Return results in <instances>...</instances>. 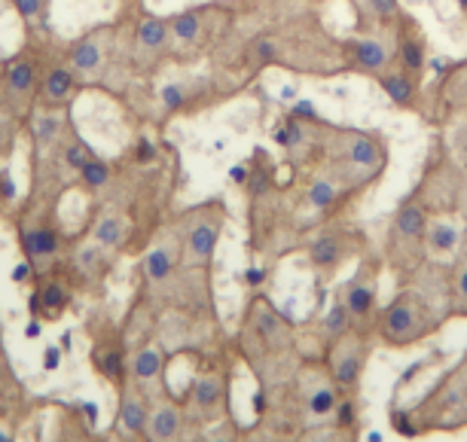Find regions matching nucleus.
I'll use <instances>...</instances> for the list:
<instances>
[{"instance_id":"nucleus-1","label":"nucleus","mask_w":467,"mask_h":442,"mask_svg":"<svg viewBox=\"0 0 467 442\" xmlns=\"http://www.w3.org/2000/svg\"><path fill=\"white\" fill-rule=\"evenodd\" d=\"M412 329H416V308H412V302L403 296L397 299L394 305L385 311V320H382V336L388 339V342L394 345H403V339L412 336Z\"/></svg>"},{"instance_id":"nucleus-2","label":"nucleus","mask_w":467,"mask_h":442,"mask_svg":"<svg viewBox=\"0 0 467 442\" xmlns=\"http://www.w3.org/2000/svg\"><path fill=\"white\" fill-rule=\"evenodd\" d=\"M348 55L354 58V64L366 73H379L385 70V64H388V49H385L382 40H375V37H361V40H348L345 43Z\"/></svg>"},{"instance_id":"nucleus-3","label":"nucleus","mask_w":467,"mask_h":442,"mask_svg":"<svg viewBox=\"0 0 467 442\" xmlns=\"http://www.w3.org/2000/svg\"><path fill=\"white\" fill-rule=\"evenodd\" d=\"M348 159L361 168H379L382 165V150L373 137L366 134H351L348 137Z\"/></svg>"},{"instance_id":"nucleus-4","label":"nucleus","mask_w":467,"mask_h":442,"mask_svg":"<svg viewBox=\"0 0 467 442\" xmlns=\"http://www.w3.org/2000/svg\"><path fill=\"white\" fill-rule=\"evenodd\" d=\"M379 86L385 89V95L400 107H409L412 101H416V82H412L406 73H379Z\"/></svg>"},{"instance_id":"nucleus-5","label":"nucleus","mask_w":467,"mask_h":442,"mask_svg":"<svg viewBox=\"0 0 467 442\" xmlns=\"http://www.w3.org/2000/svg\"><path fill=\"white\" fill-rule=\"evenodd\" d=\"M217 238H220V226L217 223H199L196 229L189 232V253L196 260H208L217 247Z\"/></svg>"},{"instance_id":"nucleus-6","label":"nucleus","mask_w":467,"mask_h":442,"mask_svg":"<svg viewBox=\"0 0 467 442\" xmlns=\"http://www.w3.org/2000/svg\"><path fill=\"white\" fill-rule=\"evenodd\" d=\"M345 305L351 315L357 317H363V315H370L373 305H375V284L370 281H354L351 287H348V296H345Z\"/></svg>"},{"instance_id":"nucleus-7","label":"nucleus","mask_w":467,"mask_h":442,"mask_svg":"<svg viewBox=\"0 0 467 442\" xmlns=\"http://www.w3.org/2000/svg\"><path fill=\"white\" fill-rule=\"evenodd\" d=\"M394 226H397V232L403 238H418L425 232V210L418 205H406L397 210V217H394Z\"/></svg>"},{"instance_id":"nucleus-8","label":"nucleus","mask_w":467,"mask_h":442,"mask_svg":"<svg viewBox=\"0 0 467 442\" xmlns=\"http://www.w3.org/2000/svg\"><path fill=\"white\" fill-rule=\"evenodd\" d=\"M25 247L31 256H49L58 251V238L52 229H31V232H25Z\"/></svg>"},{"instance_id":"nucleus-9","label":"nucleus","mask_w":467,"mask_h":442,"mask_svg":"<svg viewBox=\"0 0 467 442\" xmlns=\"http://www.w3.org/2000/svg\"><path fill=\"white\" fill-rule=\"evenodd\" d=\"M400 61L409 73H421L425 70V46L416 37H403L400 40Z\"/></svg>"},{"instance_id":"nucleus-10","label":"nucleus","mask_w":467,"mask_h":442,"mask_svg":"<svg viewBox=\"0 0 467 442\" xmlns=\"http://www.w3.org/2000/svg\"><path fill=\"white\" fill-rule=\"evenodd\" d=\"M309 260L315 269H330L336 260H339V244L336 238H318L315 244L309 247Z\"/></svg>"},{"instance_id":"nucleus-11","label":"nucleus","mask_w":467,"mask_h":442,"mask_svg":"<svg viewBox=\"0 0 467 442\" xmlns=\"http://www.w3.org/2000/svg\"><path fill=\"white\" fill-rule=\"evenodd\" d=\"M168 37V25L159 22V18H147V22L137 27V40H141L144 49H159Z\"/></svg>"},{"instance_id":"nucleus-12","label":"nucleus","mask_w":467,"mask_h":442,"mask_svg":"<svg viewBox=\"0 0 467 442\" xmlns=\"http://www.w3.org/2000/svg\"><path fill=\"white\" fill-rule=\"evenodd\" d=\"M178 430H180V415H178L174 409L165 406V409H159V412L153 415L150 434H153L156 439H171L174 434H178Z\"/></svg>"},{"instance_id":"nucleus-13","label":"nucleus","mask_w":467,"mask_h":442,"mask_svg":"<svg viewBox=\"0 0 467 442\" xmlns=\"http://www.w3.org/2000/svg\"><path fill=\"white\" fill-rule=\"evenodd\" d=\"M159 372H162V357H159V351H156V348H144V351L135 357V375H137L141 381H150V379H156Z\"/></svg>"},{"instance_id":"nucleus-14","label":"nucleus","mask_w":467,"mask_h":442,"mask_svg":"<svg viewBox=\"0 0 467 442\" xmlns=\"http://www.w3.org/2000/svg\"><path fill=\"white\" fill-rule=\"evenodd\" d=\"M174 269V263H171V256L168 251H153V253H147V260H144V272H147V278L150 281H165L171 274Z\"/></svg>"},{"instance_id":"nucleus-15","label":"nucleus","mask_w":467,"mask_h":442,"mask_svg":"<svg viewBox=\"0 0 467 442\" xmlns=\"http://www.w3.org/2000/svg\"><path fill=\"white\" fill-rule=\"evenodd\" d=\"M199 27H201L199 13H180V15H174V22H171L174 37H178V40H183V43L196 40V37H199Z\"/></svg>"},{"instance_id":"nucleus-16","label":"nucleus","mask_w":467,"mask_h":442,"mask_svg":"<svg viewBox=\"0 0 467 442\" xmlns=\"http://www.w3.org/2000/svg\"><path fill=\"white\" fill-rule=\"evenodd\" d=\"M333 375H336V381L339 384H354L357 381V375H361V357L357 354H345V357H339L336 366H333Z\"/></svg>"},{"instance_id":"nucleus-17","label":"nucleus","mask_w":467,"mask_h":442,"mask_svg":"<svg viewBox=\"0 0 467 442\" xmlns=\"http://www.w3.org/2000/svg\"><path fill=\"white\" fill-rule=\"evenodd\" d=\"M119 421H123V427L128 430V434H141L144 424H147V412H144L141 403L125 400V403H123V415H119Z\"/></svg>"},{"instance_id":"nucleus-18","label":"nucleus","mask_w":467,"mask_h":442,"mask_svg":"<svg viewBox=\"0 0 467 442\" xmlns=\"http://www.w3.org/2000/svg\"><path fill=\"white\" fill-rule=\"evenodd\" d=\"M70 58H73V64H77V70H92V68H98V61H101V49L95 43L86 40V43L73 46Z\"/></svg>"},{"instance_id":"nucleus-19","label":"nucleus","mask_w":467,"mask_h":442,"mask_svg":"<svg viewBox=\"0 0 467 442\" xmlns=\"http://www.w3.org/2000/svg\"><path fill=\"white\" fill-rule=\"evenodd\" d=\"M9 89L13 91H27L34 86V68L27 61H22V64H13V68H9Z\"/></svg>"},{"instance_id":"nucleus-20","label":"nucleus","mask_w":467,"mask_h":442,"mask_svg":"<svg viewBox=\"0 0 467 442\" xmlns=\"http://www.w3.org/2000/svg\"><path fill=\"white\" fill-rule=\"evenodd\" d=\"M455 244H458V232H455V226H449V223H437L434 229H430V247H434V251H452Z\"/></svg>"},{"instance_id":"nucleus-21","label":"nucleus","mask_w":467,"mask_h":442,"mask_svg":"<svg viewBox=\"0 0 467 442\" xmlns=\"http://www.w3.org/2000/svg\"><path fill=\"white\" fill-rule=\"evenodd\" d=\"M192 397H196V403L201 409H211L220 397V381L217 379H201L196 381V391H192Z\"/></svg>"},{"instance_id":"nucleus-22","label":"nucleus","mask_w":467,"mask_h":442,"mask_svg":"<svg viewBox=\"0 0 467 442\" xmlns=\"http://www.w3.org/2000/svg\"><path fill=\"white\" fill-rule=\"evenodd\" d=\"M333 409H336V391L318 388L315 393H311V400H309V412H311V415H330Z\"/></svg>"},{"instance_id":"nucleus-23","label":"nucleus","mask_w":467,"mask_h":442,"mask_svg":"<svg viewBox=\"0 0 467 442\" xmlns=\"http://www.w3.org/2000/svg\"><path fill=\"white\" fill-rule=\"evenodd\" d=\"M95 238H98V244H107V247L119 244V238H123V226H119V220H113V217L101 220L98 229H95Z\"/></svg>"},{"instance_id":"nucleus-24","label":"nucleus","mask_w":467,"mask_h":442,"mask_svg":"<svg viewBox=\"0 0 467 442\" xmlns=\"http://www.w3.org/2000/svg\"><path fill=\"white\" fill-rule=\"evenodd\" d=\"M260 336L266 339V342H275V339H281V333H284V327H281V317L275 315V311H260Z\"/></svg>"},{"instance_id":"nucleus-25","label":"nucleus","mask_w":467,"mask_h":442,"mask_svg":"<svg viewBox=\"0 0 467 442\" xmlns=\"http://www.w3.org/2000/svg\"><path fill=\"white\" fill-rule=\"evenodd\" d=\"M70 91V73L68 70H52L49 77H46V95L49 98H64Z\"/></svg>"},{"instance_id":"nucleus-26","label":"nucleus","mask_w":467,"mask_h":442,"mask_svg":"<svg viewBox=\"0 0 467 442\" xmlns=\"http://www.w3.org/2000/svg\"><path fill=\"white\" fill-rule=\"evenodd\" d=\"M80 174H82V180H86V187H104L107 177H110V171H107L104 162H89V159L80 168Z\"/></svg>"},{"instance_id":"nucleus-27","label":"nucleus","mask_w":467,"mask_h":442,"mask_svg":"<svg viewBox=\"0 0 467 442\" xmlns=\"http://www.w3.org/2000/svg\"><path fill=\"white\" fill-rule=\"evenodd\" d=\"M348 305L345 302H336L333 308H330V315H327V333H333V336H339V333H345L348 329Z\"/></svg>"},{"instance_id":"nucleus-28","label":"nucleus","mask_w":467,"mask_h":442,"mask_svg":"<svg viewBox=\"0 0 467 442\" xmlns=\"http://www.w3.org/2000/svg\"><path fill=\"white\" fill-rule=\"evenodd\" d=\"M309 201L315 208H330L336 201V189H333V183H327V180H320L315 183V187L309 189Z\"/></svg>"},{"instance_id":"nucleus-29","label":"nucleus","mask_w":467,"mask_h":442,"mask_svg":"<svg viewBox=\"0 0 467 442\" xmlns=\"http://www.w3.org/2000/svg\"><path fill=\"white\" fill-rule=\"evenodd\" d=\"M275 55H278V49H275V40H272V37H260V40H254L251 58H254L256 64H269V61H275Z\"/></svg>"},{"instance_id":"nucleus-30","label":"nucleus","mask_w":467,"mask_h":442,"mask_svg":"<svg viewBox=\"0 0 467 442\" xmlns=\"http://www.w3.org/2000/svg\"><path fill=\"white\" fill-rule=\"evenodd\" d=\"M366 4H370V9L382 18V22H391V18H397V13H400L397 0H366Z\"/></svg>"},{"instance_id":"nucleus-31","label":"nucleus","mask_w":467,"mask_h":442,"mask_svg":"<svg viewBox=\"0 0 467 442\" xmlns=\"http://www.w3.org/2000/svg\"><path fill=\"white\" fill-rule=\"evenodd\" d=\"M98 370L107 375V379H116L119 372H123V357H119L116 351H110V354H104L98 360Z\"/></svg>"},{"instance_id":"nucleus-32","label":"nucleus","mask_w":467,"mask_h":442,"mask_svg":"<svg viewBox=\"0 0 467 442\" xmlns=\"http://www.w3.org/2000/svg\"><path fill=\"white\" fill-rule=\"evenodd\" d=\"M40 299H43V305L49 308V311H58L64 305V290L55 287V284H49V287L40 290Z\"/></svg>"},{"instance_id":"nucleus-33","label":"nucleus","mask_w":467,"mask_h":442,"mask_svg":"<svg viewBox=\"0 0 467 442\" xmlns=\"http://www.w3.org/2000/svg\"><path fill=\"white\" fill-rule=\"evenodd\" d=\"M183 101H187V95H183L180 86H165L162 89V104L168 107V110H180Z\"/></svg>"},{"instance_id":"nucleus-34","label":"nucleus","mask_w":467,"mask_h":442,"mask_svg":"<svg viewBox=\"0 0 467 442\" xmlns=\"http://www.w3.org/2000/svg\"><path fill=\"white\" fill-rule=\"evenodd\" d=\"M55 134H58V119H55V116H43L40 122H37V137H40V141H52Z\"/></svg>"},{"instance_id":"nucleus-35","label":"nucleus","mask_w":467,"mask_h":442,"mask_svg":"<svg viewBox=\"0 0 467 442\" xmlns=\"http://www.w3.org/2000/svg\"><path fill=\"white\" fill-rule=\"evenodd\" d=\"M64 159H68V165L70 168H82L86 165V146H80V144H73V146H68V153H64Z\"/></svg>"},{"instance_id":"nucleus-36","label":"nucleus","mask_w":467,"mask_h":442,"mask_svg":"<svg viewBox=\"0 0 467 442\" xmlns=\"http://www.w3.org/2000/svg\"><path fill=\"white\" fill-rule=\"evenodd\" d=\"M15 9L25 18H34L37 13H40V0H15Z\"/></svg>"},{"instance_id":"nucleus-37","label":"nucleus","mask_w":467,"mask_h":442,"mask_svg":"<svg viewBox=\"0 0 467 442\" xmlns=\"http://www.w3.org/2000/svg\"><path fill=\"white\" fill-rule=\"evenodd\" d=\"M135 156H137V162L147 165V162L156 159V146H153L150 141H141V144H137V153H135Z\"/></svg>"},{"instance_id":"nucleus-38","label":"nucleus","mask_w":467,"mask_h":442,"mask_svg":"<svg viewBox=\"0 0 467 442\" xmlns=\"http://www.w3.org/2000/svg\"><path fill=\"white\" fill-rule=\"evenodd\" d=\"M58 363H61V351L58 348H46V354H43V366L46 370H58Z\"/></svg>"},{"instance_id":"nucleus-39","label":"nucleus","mask_w":467,"mask_h":442,"mask_svg":"<svg viewBox=\"0 0 467 442\" xmlns=\"http://www.w3.org/2000/svg\"><path fill=\"white\" fill-rule=\"evenodd\" d=\"M354 421V403H342L339 406V427H348Z\"/></svg>"},{"instance_id":"nucleus-40","label":"nucleus","mask_w":467,"mask_h":442,"mask_svg":"<svg viewBox=\"0 0 467 442\" xmlns=\"http://www.w3.org/2000/svg\"><path fill=\"white\" fill-rule=\"evenodd\" d=\"M0 196H4V198H13V196H15V183H13V177H9V174H4V177H0Z\"/></svg>"},{"instance_id":"nucleus-41","label":"nucleus","mask_w":467,"mask_h":442,"mask_svg":"<svg viewBox=\"0 0 467 442\" xmlns=\"http://www.w3.org/2000/svg\"><path fill=\"white\" fill-rule=\"evenodd\" d=\"M455 95L467 101V70H464L461 77H458V82H455Z\"/></svg>"},{"instance_id":"nucleus-42","label":"nucleus","mask_w":467,"mask_h":442,"mask_svg":"<svg viewBox=\"0 0 467 442\" xmlns=\"http://www.w3.org/2000/svg\"><path fill=\"white\" fill-rule=\"evenodd\" d=\"M27 274H31V269H27V263H18L13 269V281H25Z\"/></svg>"},{"instance_id":"nucleus-43","label":"nucleus","mask_w":467,"mask_h":442,"mask_svg":"<svg viewBox=\"0 0 467 442\" xmlns=\"http://www.w3.org/2000/svg\"><path fill=\"white\" fill-rule=\"evenodd\" d=\"M458 290H461V296L467 299V265L461 269V274H458Z\"/></svg>"},{"instance_id":"nucleus-44","label":"nucleus","mask_w":467,"mask_h":442,"mask_svg":"<svg viewBox=\"0 0 467 442\" xmlns=\"http://www.w3.org/2000/svg\"><path fill=\"white\" fill-rule=\"evenodd\" d=\"M244 278L251 281V284H260L263 281V272H251V274H244Z\"/></svg>"},{"instance_id":"nucleus-45","label":"nucleus","mask_w":467,"mask_h":442,"mask_svg":"<svg viewBox=\"0 0 467 442\" xmlns=\"http://www.w3.org/2000/svg\"><path fill=\"white\" fill-rule=\"evenodd\" d=\"M37 333H40V324H27V329H25V336H37Z\"/></svg>"},{"instance_id":"nucleus-46","label":"nucleus","mask_w":467,"mask_h":442,"mask_svg":"<svg viewBox=\"0 0 467 442\" xmlns=\"http://www.w3.org/2000/svg\"><path fill=\"white\" fill-rule=\"evenodd\" d=\"M232 180H238V183L244 180V168H242V165H238V168H232Z\"/></svg>"},{"instance_id":"nucleus-47","label":"nucleus","mask_w":467,"mask_h":442,"mask_svg":"<svg viewBox=\"0 0 467 442\" xmlns=\"http://www.w3.org/2000/svg\"><path fill=\"white\" fill-rule=\"evenodd\" d=\"M92 260H95V251H86V253H82V263H86V265H89Z\"/></svg>"},{"instance_id":"nucleus-48","label":"nucleus","mask_w":467,"mask_h":442,"mask_svg":"<svg viewBox=\"0 0 467 442\" xmlns=\"http://www.w3.org/2000/svg\"><path fill=\"white\" fill-rule=\"evenodd\" d=\"M6 439H9V436H6V434H4V430H0V442H6Z\"/></svg>"},{"instance_id":"nucleus-49","label":"nucleus","mask_w":467,"mask_h":442,"mask_svg":"<svg viewBox=\"0 0 467 442\" xmlns=\"http://www.w3.org/2000/svg\"><path fill=\"white\" fill-rule=\"evenodd\" d=\"M458 4H461V6H464V9H467V0H458Z\"/></svg>"}]
</instances>
